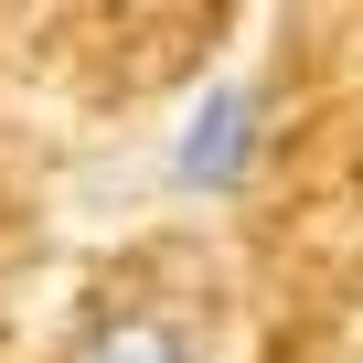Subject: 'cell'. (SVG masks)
Instances as JSON below:
<instances>
[{
  "label": "cell",
  "mask_w": 363,
  "mask_h": 363,
  "mask_svg": "<svg viewBox=\"0 0 363 363\" xmlns=\"http://www.w3.org/2000/svg\"><path fill=\"white\" fill-rule=\"evenodd\" d=\"M257 150H267V86L225 75V86L193 96V118H182V139H171V182H182V193H203V203H214V193H246Z\"/></svg>",
  "instance_id": "obj_1"
},
{
  "label": "cell",
  "mask_w": 363,
  "mask_h": 363,
  "mask_svg": "<svg viewBox=\"0 0 363 363\" xmlns=\"http://www.w3.org/2000/svg\"><path fill=\"white\" fill-rule=\"evenodd\" d=\"M75 363H203V352H193V331H182L171 310H150V299H107V310L86 320Z\"/></svg>",
  "instance_id": "obj_2"
}]
</instances>
